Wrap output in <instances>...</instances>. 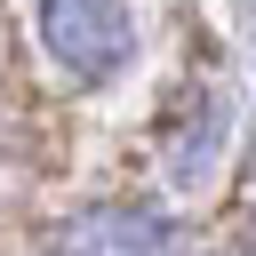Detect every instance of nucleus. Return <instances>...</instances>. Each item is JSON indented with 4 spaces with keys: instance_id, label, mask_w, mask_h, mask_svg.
<instances>
[{
    "instance_id": "1",
    "label": "nucleus",
    "mask_w": 256,
    "mask_h": 256,
    "mask_svg": "<svg viewBox=\"0 0 256 256\" xmlns=\"http://www.w3.org/2000/svg\"><path fill=\"white\" fill-rule=\"evenodd\" d=\"M40 48L72 72V80H112L136 56V16L128 0H40Z\"/></svg>"
},
{
    "instance_id": "2",
    "label": "nucleus",
    "mask_w": 256,
    "mask_h": 256,
    "mask_svg": "<svg viewBox=\"0 0 256 256\" xmlns=\"http://www.w3.org/2000/svg\"><path fill=\"white\" fill-rule=\"evenodd\" d=\"M56 256H176V224L160 208H88L56 232Z\"/></svg>"
}]
</instances>
